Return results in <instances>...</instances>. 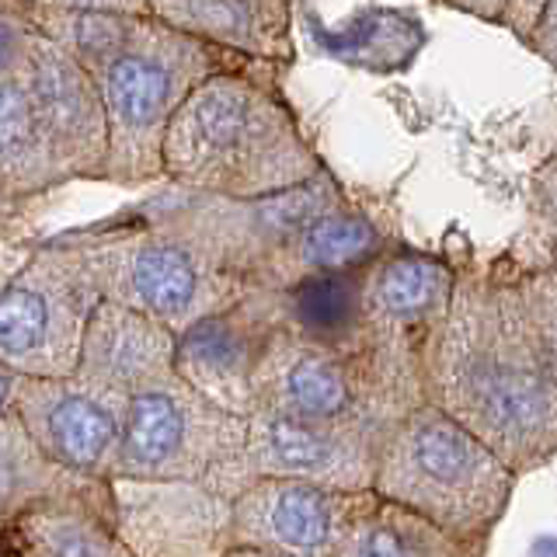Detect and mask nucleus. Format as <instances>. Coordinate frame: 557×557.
I'll return each instance as SVG.
<instances>
[{"label":"nucleus","instance_id":"obj_1","mask_svg":"<svg viewBox=\"0 0 557 557\" xmlns=\"http://www.w3.org/2000/svg\"><path fill=\"white\" fill-rule=\"evenodd\" d=\"M425 391L516 474L557 460V362L512 255L460 261L453 304L425 352Z\"/></svg>","mask_w":557,"mask_h":557},{"label":"nucleus","instance_id":"obj_2","mask_svg":"<svg viewBox=\"0 0 557 557\" xmlns=\"http://www.w3.org/2000/svg\"><path fill=\"white\" fill-rule=\"evenodd\" d=\"M283 70L244 60L202 81L168 129L164 182L255 199L318 178L327 164L278 84Z\"/></svg>","mask_w":557,"mask_h":557},{"label":"nucleus","instance_id":"obj_3","mask_svg":"<svg viewBox=\"0 0 557 557\" xmlns=\"http://www.w3.org/2000/svg\"><path fill=\"white\" fill-rule=\"evenodd\" d=\"M519 478L481 435L425 400L383 435L373 492L453 536L492 544Z\"/></svg>","mask_w":557,"mask_h":557},{"label":"nucleus","instance_id":"obj_4","mask_svg":"<svg viewBox=\"0 0 557 557\" xmlns=\"http://www.w3.org/2000/svg\"><path fill=\"white\" fill-rule=\"evenodd\" d=\"M251 57L209 46L153 14L139 17L129 46L101 70V98L109 115L104 185L164 182V139L178 109L202 81Z\"/></svg>","mask_w":557,"mask_h":557},{"label":"nucleus","instance_id":"obj_5","mask_svg":"<svg viewBox=\"0 0 557 557\" xmlns=\"http://www.w3.org/2000/svg\"><path fill=\"white\" fill-rule=\"evenodd\" d=\"M255 400L258 408L321 422L391 429L429 400L425 356L373 338L356 348H335L278 327L258 366Z\"/></svg>","mask_w":557,"mask_h":557},{"label":"nucleus","instance_id":"obj_6","mask_svg":"<svg viewBox=\"0 0 557 557\" xmlns=\"http://www.w3.org/2000/svg\"><path fill=\"white\" fill-rule=\"evenodd\" d=\"M63 237L87 258L104 300L147 313L178 335L206 313L231 307L255 289L209 261L196 244L147 220L136 206L63 231Z\"/></svg>","mask_w":557,"mask_h":557},{"label":"nucleus","instance_id":"obj_7","mask_svg":"<svg viewBox=\"0 0 557 557\" xmlns=\"http://www.w3.org/2000/svg\"><path fill=\"white\" fill-rule=\"evenodd\" d=\"M248 429L171 370L129 394L112 481H188L234 502L251 484Z\"/></svg>","mask_w":557,"mask_h":557},{"label":"nucleus","instance_id":"obj_8","mask_svg":"<svg viewBox=\"0 0 557 557\" xmlns=\"http://www.w3.org/2000/svg\"><path fill=\"white\" fill-rule=\"evenodd\" d=\"M104 300L87 258L63 234L35 240L0 293V370L74 376L95 307Z\"/></svg>","mask_w":557,"mask_h":557},{"label":"nucleus","instance_id":"obj_9","mask_svg":"<svg viewBox=\"0 0 557 557\" xmlns=\"http://www.w3.org/2000/svg\"><path fill=\"white\" fill-rule=\"evenodd\" d=\"M342 202H348L345 188L335 178V171L324 168L318 178L304 185L255 199L168 185V191H157L147 202H136V209L157 226L196 244L223 272L255 286L258 269L275 251H283L313 216Z\"/></svg>","mask_w":557,"mask_h":557},{"label":"nucleus","instance_id":"obj_10","mask_svg":"<svg viewBox=\"0 0 557 557\" xmlns=\"http://www.w3.org/2000/svg\"><path fill=\"white\" fill-rule=\"evenodd\" d=\"M0 70L17 77L66 185L104 182L109 115L98 77L35 28L14 0L0 14Z\"/></svg>","mask_w":557,"mask_h":557},{"label":"nucleus","instance_id":"obj_11","mask_svg":"<svg viewBox=\"0 0 557 557\" xmlns=\"http://www.w3.org/2000/svg\"><path fill=\"white\" fill-rule=\"evenodd\" d=\"M129 394L98 380L17 376L4 370V408L22 418L28 435L52 460L91 478H112L122 446Z\"/></svg>","mask_w":557,"mask_h":557},{"label":"nucleus","instance_id":"obj_12","mask_svg":"<svg viewBox=\"0 0 557 557\" xmlns=\"http://www.w3.org/2000/svg\"><path fill=\"white\" fill-rule=\"evenodd\" d=\"M376 492L300 478H258L231 502L226 547H272L296 557H338Z\"/></svg>","mask_w":557,"mask_h":557},{"label":"nucleus","instance_id":"obj_13","mask_svg":"<svg viewBox=\"0 0 557 557\" xmlns=\"http://www.w3.org/2000/svg\"><path fill=\"white\" fill-rule=\"evenodd\" d=\"M248 474L258 478H300L342 487V492H373L380 446L387 429L366 422H321L272 408H258L248 418Z\"/></svg>","mask_w":557,"mask_h":557},{"label":"nucleus","instance_id":"obj_14","mask_svg":"<svg viewBox=\"0 0 557 557\" xmlns=\"http://www.w3.org/2000/svg\"><path fill=\"white\" fill-rule=\"evenodd\" d=\"M278 327H283V296L278 289L255 286L231 307L206 313L182 331L174 370L220 408L251 418L258 408V366Z\"/></svg>","mask_w":557,"mask_h":557},{"label":"nucleus","instance_id":"obj_15","mask_svg":"<svg viewBox=\"0 0 557 557\" xmlns=\"http://www.w3.org/2000/svg\"><path fill=\"white\" fill-rule=\"evenodd\" d=\"M460 261L440 251L394 244L380 255L366 278V338L429 352L435 327L443 324L457 289Z\"/></svg>","mask_w":557,"mask_h":557},{"label":"nucleus","instance_id":"obj_16","mask_svg":"<svg viewBox=\"0 0 557 557\" xmlns=\"http://www.w3.org/2000/svg\"><path fill=\"white\" fill-rule=\"evenodd\" d=\"M119 527L139 557H223L231 502L188 481H115Z\"/></svg>","mask_w":557,"mask_h":557},{"label":"nucleus","instance_id":"obj_17","mask_svg":"<svg viewBox=\"0 0 557 557\" xmlns=\"http://www.w3.org/2000/svg\"><path fill=\"white\" fill-rule=\"evenodd\" d=\"M150 14L237 57L296 63L293 0H150Z\"/></svg>","mask_w":557,"mask_h":557},{"label":"nucleus","instance_id":"obj_18","mask_svg":"<svg viewBox=\"0 0 557 557\" xmlns=\"http://www.w3.org/2000/svg\"><path fill=\"white\" fill-rule=\"evenodd\" d=\"M391 231L373 213H366L352 199L313 216L283 251H275L258 269V289H289L318 272H352L373 265L380 255L394 248Z\"/></svg>","mask_w":557,"mask_h":557},{"label":"nucleus","instance_id":"obj_19","mask_svg":"<svg viewBox=\"0 0 557 557\" xmlns=\"http://www.w3.org/2000/svg\"><path fill=\"white\" fill-rule=\"evenodd\" d=\"M174 359H178V331L133 307L101 300L87 324L77 373L133 394L144 383L171 373Z\"/></svg>","mask_w":557,"mask_h":557},{"label":"nucleus","instance_id":"obj_20","mask_svg":"<svg viewBox=\"0 0 557 557\" xmlns=\"http://www.w3.org/2000/svg\"><path fill=\"white\" fill-rule=\"evenodd\" d=\"M22 557H139L119 527V498H49L4 519Z\"/></svg>","mask_w":557,"mask_h":557},{"label":"nucleus","instance_id":"obj_21","mask_svg":"<svg viewBox=\"0 0 557 557\" xmlns=\"http://www.w3.org/2000/svg\"><path fill=\"white\" fill-rule=\"evenodd\" d=\"M304 32L313 52L373 77L408 74L429 46V28L418 11L394 4L359 8L342 25H324L318 14H307Z\"/></svg>","mask_w":557,"mask_h":557},{"label":"nucleus","instance_id":"obj_22","mask_svg":"<svg viewBox=\"0 0 557 557\" xmlns=\"http://www.w3.org/2000/svg\"><path fill=\"white\" fill-rule=\"evenodd\" d=\"M112 495H115L112 478H91L52 460L28 435L22 418L0 408V509H4V519L49 498H112Z\"/></svg>","mask_w":557,"mask_h":557},{"label":"nucleus","instance_id":"obj_23","mask_svg":"<svg viewBox=\"0 0 557 557\" xmlns=\"http://www.w3.org/2000/svg\"><path fill=\"white\" fill-rule=\"evenodd\" d=\"M366 278L370 265L352 272H318L307 275L289 289H278L283 296V327L293 335L335 345V348H356L366 342Z\"/></svg>","mask_w":557,"mask_h":557},{"label":"nucleus","instance_id":"obj_24","mask_svg":"<svg viewBox=\"0 0 557 557\" xmlns=\"http://www.w3.org/2000/svg\"><path fill=\"white\" fill-rule=\"evenodd\" d=\"M487 544L460 540L391 498H380L359 516L338 557H484Z\"/></svg>","mask_w":557,"mask_h":557},{"label":"nucleus","instance_id":"obj_25","mask_svg":"<svg viewBox=\"0 0 557 557\" xmlns=\"http://www.w3.org/2000/svg\"><path fill=\"white\" fill-rule=\"evenodd\" d=\"M35 28H42L52 42H60L70 57L84 63L98 77L139 28V17L129 11H98V8H42L14 0Z\"/></svg>","mask_w":557,"mask_h":557},{"label":"nucleus","instance_id":"obj_26","mask_svg":"<svg viewBox=\"0 0 557 557\" xmlns=\"http://www.w3.org/2000/svg\"><path fill=\"white\" fill-rule=\"evenodd\" d=\"M530 226L544 248L530 265L557 258V153L544 157L530 174Z\"/></svg>","mask_w":557,"mask_h":557},{"label":"nucleus","instance_id":"obj_27","mask_svg":"<svg viewBox=\"0 0 557 557\" xmlns=\"http://www.w3.org/2000/svg\"><path fill=\"white\" fill-rule=\"evenodd\" d=\"M516 272L540 321V331H544V338H547L550 356L557 362V258L544 261V265H519L516 261Z\"/></svg>","mask_w":557,"mask_h":557},{"label":"nucleus","instance_id":"obj_28","mask_svg":"<svg viewBox=\"0 0 557 557\" xmlns=\"http://www.w3.org/2000/svg\"><path fill=\"white\" fill-rule=\"evenodd\" d=\"M522 46H527L530 52H536L540 60L557 70V0H547L544 14L536 17V25L530 28L527 42H522Z\"/></svg>","mask_w":557,"mask_h":557},{"label":"nucleus","instance_id":"obj_29","mask_svg":"<svg viewBox=\"0 0 557 557\" xmlns=\"http://www.w3.org/2000/svg\"><path fill=\"white\" fill-rule=\"evenodd\" d=\"M544 8H547V0H509V4H505L502 28L512 32L519 42H527V35L536 25V17L544 14Z\"/></svg>","mask_w":557,"mask_h":557},{"label":"nucleus","instance_id":"obj_30","mask_svg":"<svg viewBox=\"0 0 557 557\" xmlns=\"http://www.w3.org/2000/svg\"><path fill=\"white\" fill-rule=\"evenodd\" d=\"M25 4H42V8H98V11L150 14V0H25Z\"/></svg>","mask_w":557,"mask_h":557},{"label":"nucleus","instance_id":"obj_31","mask_svg":"<svg viewBox=\"0 0 557 557\" xmlns=\"http://www.w3.org/2000/svg\"><path fill=\"white\" fill-rule=\"evenodd\" d=\"M435 4H446L467 17H478L484 25H502L505 4H509V0H435Z\"/></svg>","mask_w":557,"mask_h":557},{"label":"nucleus","instance_id":"obj_32","mask_svg":"<svg viewBox=\"0 0 557 557\" xmlns=\"http://www.w3.org/2000/svg\"><path fill=\"white\" fill-rule=\"evenodd\" d=\"M223 557H296V554L272 550V547H226Z\"/></svg>","mask_w":557,"mask_h":557},{"label":"nucleus","instance_id":"obj_33","mask_svg":"<svg viewBox=\"0 0 557 557\" xmlns=\"http://www.w3.org/2000/svg\"><path fill=\"white\" fill-rule=\"evenodd\" d=\"M4 557H22V554H17V550H11V547H4Z\"/></svg>","mask_w":557,"mask_h":557}]
</instances>
